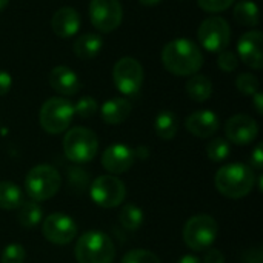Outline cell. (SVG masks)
<instances>
[{"instance_id": "14", "label": "cell", "mask_w": 263, "mask_h": 263, "mask_svg": "<svg viewBox=\"0 0 263 263\" xmlns=\"http://www.w3.org/2000/svg\"><path fill=\"white\" fill-rule=\"evenodd\" d=\"M262 42L263 37L260 31H250L245 32L237 43L240 60L253 69H260L263 66Z\"/></svg>"}, {"instance_id": "5", "label": "cell", "mask_w": 263, "mask_h": 263, "mask_svg": "<svg viewBox=\"0 0 263 263\" xmlns=\"http://www.w3.org/2000/svg\"><path fill=\"white\" fill-rule=\"evenodd\" d=\"M65 156L74 163H86L92 160L99 151L97 136L83 126L71 128L63 139Z\"/></svg>"}, {"instance_id": "36", "label": "cell", "mask_w": 263, "mask_h": 263, "mask_svg": "<svg viewBox=\"0 0 263 263\" xmlns=\"http://www.w3.org/2000/svg\"><path fill=\"white\" fill-rule=\"evenodd\" d=\"M12 85V79L6 71H0V96H5Z\"/></svg>"}, {"instance_id": "30", "label": "cell", "mask_w": 263, "mask_h": 263, "mask_svg": "<svg viewBox=\"0 0 263 263\" xmlns=\"http://www.w3.org/2000/svg\"><path fill=\"white\" fill-rule=\"evenodd\" d=\"M26 259V251L22 245L18 243H11L8 245L3 253H2V257L0 260L2 263H23Z\"/></svg>"}, {"instance_id": "3", "label": "cell", "mask_w": 263, "mask_h": 263, "mask_svg": "<svg viewBox=\"0 0 263 263\" xmlns=\"http://www.w3.org/2000/svg\"><path fill=\"white\" fill-rule=\"evenodd\" d=\"M116 247L109 236L100 231H88L80 236L76 245V259L79 263H112Z\"/></svg>"}, {"instance_id": "26", "label": "cell", "mask_w": 263, "mask_h": 263, "mask_svg": "<svg viewBox=\"0 0 263 263\" xmlns=\"http://www.w3.org/2000/svg\"><path fill=\"white\" fill-rule=\"evenodd\" d=\"M119 220L123 228L129 231H136L143 223V211L136 205H125L119 214Z\"/></svg>"}, {"instance_id": "10", "label": "cell", "mask_w": 263, "mask_h": 263, "mask_svg": "<svg viewBox=\"0 0 263 263\" xmlns=\"http://www.w3.org/2000/svg\"><path fill=\"white\" fill-rule=\"evenodd\" d=\"M91 199L102 208L119 206L126 197V188L120 179L116 176H100L97 177L89 190Z\"/></svg>"}, {"instance_id": "8", "label": "cell", "mask_w": 263, "mask_h": 263, "mask_svg": "<svg viewBox=\"0 0 263 263\" xmlns=\"http://www.w3.org/2000/svg\"><path fill=\"white\" fill-rule=\"evenodd\" d=\"M116 88L125 96L139 92L143 83V66L134 57H122L112 69Z\"/></svg>"}, {"instance_id": "31", "label": "cell", "mask_w": 263, "mask_h": 263, "mask_svg": "<svg viewBox=\"0 0 263 263\" xmlns=\"http://www.w3.org/2000/svg\"><path fill=\"white\" fill-rule=\"evenodd\" d=\"M99 109V105L96 102V99L92 97H82L76 105H74V114H77L82 119H88L92 117Z\"/></svg>"}, {"instance_id": "22", "label": "cell", "mask_w": 263, "mask_h": 263, "mask_svg": "<svg viewBox=\"0 0 263 263\" xmlns=\"http://www.w3.org/2000/svg\"><path fill=\"white\" fill-rule=\"evenodd\" d=\"M154 129L156 134L162 140H171L176 137L179 131V119L173 111H162L157 114L154 120Z\"/></svg>"}, {"instance_id": "28", "label": "cell", "mask_w": 263, "mask_h": 263, "mask_svg": "<svg viewBox=\"0 0 263 263\" xmlns=\"http://www.w3.org/2000/svg\"><path fill=\"white\" fill-rule=\"evenodd\" d=\"M236 86L237 89L245 94V96H254L256 92H259L260 83L257 80V77L251 72H243L237 77L236 80Z\"/></svg>"}, {"instance_id": "20", "label": "cell", "mask_w": 263, "mask_h": 263, "mask_svg": "<svg viewBox=\"0 0 263 263\" xmlns=\"http://www.w3.org/2000/svg\"><path fill=\"white\" fill-rule=\"evenodd\" d=\"M103 46V40L99 34H83L74 42V54L82 60L94 59Z\"/></svg>"}, {"instance_id": "17", "label": "cell", "mask_w": 263, "mask_h": 263, "mask_svg": "<svg viewBox=\"0 0 263 263\" xmlns=\"http://www.w3.org/2000/svg\"><path fill=\"white\" fill-rule=\"evenodd\" d=\"M51 28L55 35L60 39H68L77 34L80 28V15L79 12L71 6H63L52 15Z\"/></svg>"}, {"instance_id": "25", "label": "cell", "mask_w": 263, "mask_h": 263, "mask_svg": "<svg viewBox=\"0 0 263 263\" xmlns=\"http://www.w3.org/2000/svg\"><path fill=\"white\" fill-rule=\"evenodd\" d=\"M234 18L245 26L259 25V8L251 0H240L234 8Z\"/></svg>"}, {"instance_id": "19", "label": "cell", "mask_w": 263, "mask_h": 263, "mask_svg": "<svg viewBox=\"0 0 263 263\" xmlns=\"http://www.w3.org/2000/svg\"><path fill=\"white\" fill-rule=\"evenodd\" d=\"M131 103L123 99V97H116V99H109L103 103L100 114L103 122H106L108 125H119L123 123L129 114H131Z\"/></svg>"}, {"instance_id": "32", "label": "cell", "mask_w": 263, "mask_h": 263, "mask_svg": "<svg viewBox=\"0 0 263 263\" xmlns=\"http://www.w3.org/2000/svg\"><path fill=\"white\" fill-rule=\"evenodd\" d=\"M217 63H219V68L225 72H233L236 71L237 65H239V57L231 52V51H222L219 54V59H217Z\"/></svg>"}, {"instance_id": "38", "label": "cell", "mask_w": 263, "mask_h": 263, "mask_svg": "<svg viewBox=\"0 0 263 263\" xmlns=\"http://www.w3.org/2000/svg\"><path fill=\"white\" fill-rule=\"evenodd\" d=\"M253 100H254V106H256V111L259 114H263V96L262 92H256L253 96Z\"/></svg>"}, {"instance_id": "35", "label": "cell", "mask_w": 263, "mask_h": 263, "mask_svg": "<svg viewBox=\"0 0 263 263\" xmlns=\"http://www.w3.org/2000/svg\"><path fill=\"white\" fill-rule=\"evenodd\" d=\"M243 263H262V251L260 250H248L242 256Z\"/></svg>"}, {"instance_id": "27", "label": "cell", "mask_w": 263, "mask_h": 263, "mask_svg": "<svg viewBox=\"0 0 263 263\" xmlns=\"http://www.w3.org/2000/svg\"><path fill=\"white\" fill-rule=\"evenodd\" d=\"M206 154L213 162H223L230 156V143L222 137H216L208 143Z\"/></svg>"}, {"instance_id": "37", "label": "cell", "mask_w": 263, "mask_h": 263, "mask_svg": "<svg viewBox=\"0 0 263 263\" xmlns=\"http://www.w3.org/2000/svg\"><path fill=\"white\" fill-rule=\"evenodd\" d=\"M251 163H253V166H254V168H257V170H262L263 168L262 145H257V146H256V149L253 151V154H251Z\"/></svg>"}, {"instance_id": "12", "label": "cell", "mask_w": 263, "mask_h": 263, "mask_svg": "<svg viewBox=\"0 0 263 263\" xmlns=\"http://www.w3.org/2000/svg\"><path fill=\"white\" fill-rule=\"evenodd\" d=\"M42 233L48 242L54 245H66L76 239L77 225L69 216L63 213H54L43 220Z\"/></svg>"}, {"instance_id": "11", "label": "cell", "mask_w": 263, "mask_h": 263, "mask_svg": "<svg viewBox=\"0 0 263 263\" xmlns=\"http://www.w3.org/2000/svg\"><path fill=\"white\" fill-rule=\"evenodd\" d=\"M89 18L100 32L117 29L123 18V8L119 0H91Z\"/></svg>"}, {"instance_id": "13", "label": "cell", "mask_w": 263, "mask_h": 263, "mask_svg": "<svg viewBox=\"0 0 263 263\" xmlns=\"http://www.w3.org/2000/svg\"><path fill=\"white\" fill-rule=\"evenodd\" d=\"M225 134L227 139L236 145H248L256 140L259 134V125L247 114H236L227 122Z\"/></svg>"}, {"instance_id": "6", "label": "cell", "mask_w": 263, "mask_h": 263, "mask_svg": "<svg viewBox=\"0 0 263 263\" xmlns=\"http://www.w3.org/2000/svg\"><path fill=\"white\" fill-rule=\"evenodd\" d=\"M74 117V105L63 97L48 99L39 114L40 126L49 134H60L66 131Z\"/></svg>"}, {"instance_id": "4", "label": "cell", "mask_w": 263, "mask_h": 263, "mask_svg": "<svg viewBox=\"0 0 263 263\" xmlns=\"http://www.w3.org/2000/svg\"><path fill=\"white\" fill-rule=\"evenodd\" d=\"M62 185V177L59 171L51 165H37L34 166L25 180V190L31 200L45 202L57 194Z\"/></svg>"}, {"instance_id": "2", "label": "cell", "mask_w": 263, "mask_h": 263, "mask_svg": "<svg viewBox=\"0 0 263 263\" xmlns=\"http://www.w3.org/2000/svg\"><path fill=\"white\" fill-rule=\"evenodd\" d=\"M256 176L245 163H230L222 166L214 177L217 191L228 199H242L254 188Z\"/></svg>"}, {"instance_id": "21", "label": "cell", "mask_w": 263, "mask_h": 263, "mask_svg": "<svg viewBox=\"0 0 263 263\" xmlns=\"http://www.w3.org/2000/svg\"><path fill=\"white\" fill-rule=\"evenodd\" d=\"M186 92L194 102H206L213 94V83L203 74H194L186 82Z\"/></svg>"}, {"instance_id": "40", "label": "cell", "mask_w": 263, "mask_h": 263, "mask_svg": "<svg viewBox=\"0 0 263 263\" xmlns=\"http://www.w3.org/2000/svg\"><path fill=\"white\" fill-rule=\"evenodd\" d=\"M142 5H145V6H154V5H157V3H160L162 0H139Z\"/></svg>"}, {"instance_id": "29", "label": "cell", "mask_w": 263, "mask_h": 263, "mask_svg": "<svg viewBox=\"0 0 263 263\" xmlns=\"http://www.w3.org/2000/svg\"><path fill=\"white\" fill-rule=\"evenodd\" d=\"M122 263H160V260L148 250H133L123 256Z\"/></svg>"}, {"instance_id": "39", "label": "cell", "mask_w": 263, "mask_h": 263, "mask_svg": "<svg viewBox=\"0 0 263 263\" xmlns=\"http://www.w3.org/2000/svg\"><path fill=\"white\" fill-rule=\"evenodd\" d=\"M179 263H202V260L196 256H185L179 260Z\"/></svg>"}, {"instance_id": "33", "label": "cell", "mask_w": 263, "mask_h": 263, "mask_svg": "<svg viewBox=\"0 0 263 263\" xmlns=\"http://www.w3.org/2000/svg\"><path fill=\"white\" fill-rule=\"evenodd\" d=\"M197 3L206 12H222L230 8L234 0H197Z\"/></svg>"}, {"instance_id": "16", "label": "cell", "mask_w": 263, "mask_h": 263, "mask_svg": "<svg viewBox=\"0 0 263 263\" xmlns=\"http://www.w3.org/2000/svg\"><path fill=\"white\" fill-rule=\"evenodd\" d=\"M185 126L193 136L200 137V139H208L214 136V133H217L220 122L216 112L203 109V111H196L190 114L186 117Z\"/></svg>"}, {"instance_id": "9", "label": "cell", "mask_w": 263, "mask_h": 263, "mask_svg": "<svg viewBox=\"0 0 263 263\" xmlns=\"http://www.w3.org/2000/svg\"><path fill=\"white\" fill-rule=\"evenodd\" d=\"M202 46L210 52H222L231 40V28L222 17H211L200 23L197 31Z\"/></svg>"}, {"instance_id": "18", "label": "cell", "mask_w": 263, "mask_h": 263, "mask_svg": "<svg viewBox=\"0 0 263 263\" xmlns=\"http://www.w3.org/2000/svg\"><path fill=\"white\" fill-rule=\"evenodd\" d=\"M49 85L62 96H74L80 88V80L71 68L60 65L49 72Z\"/></svg>"}, {"instance_id": "7", "label": "cell", "mask_w": 263, "mask_h": 263, "mask_svg": "<svg viewBox=\"0 0 263 263\" xmlns=\"http://www.w3.org/2000/svg\"><path fill=\"white\" fill-rule=\"evenodd\" d=\"M217 237V222L208 214H197L191 217L183 228V240L193 251H203L210 248Z\"/></svg>"}, {"instance_id": "23", "label": "cell", "mask_w": 263, "mask_h": 263, "mask_svg": "<svg viewBox=\"0 0 263 263\" xmlns=\"http://www.w3.org/2000/svg\"><path fill=\"white\" fill-rule=\"evenodd\" d=\"M43 217V210L39 205V202L34 200H28L18 206V214H17V222L23 227V228H35Z\"/></svg>"}, {"instance_id": "24", "label": "cell", "mask_w": 263, "mask_h": 263, "mask_svg": "<svg viewBox=\"0 0 263 263\" xmlns=\"http://www.w3.org/2000/svg\"><path fill=\"white\" fill-rule=\"evenodd\" d=\"M23 203L22 190L12 182H0V208L6 211L17 210Z\"/></svg>"}, {"instance_id": "15", "label": "cell", "mask_w": 263, "mask_h": 263, "mask_svg": "<svg viewBox=\"0 0 263 263\" xmlns=\"http://www.w3.org/2000/svg\"><path fill=\"white\" fill-rule=\"evenodd\" d=\"M134 160H136L134 151L129 146L122 145V143L111 145L109 148L105 149L102 156V165L111 174L126 173L134 165Z\"/></svg>"}, {"instance_id": "41", "label": "cell", "mask_w": 263, "mask_h": 263, "mask_svg": "<svg viewBox=\"0 0 263 263\" xmlns=\"http://www.w3.org/2000/svg\"><path fill=\"white\" fill-rule=\"evenodd\" d=\"M8 2H9V0H0V11H3V9L8 6Z\"/></svg>"}, {"instance_id": "1", "label": "cell", "mask_w": 263, "mask_h": 263, "mask_svg": "<svg viewBox=\"0 0 263 263\" xmlns=\"http://www.w3.org/2000/svg\"><path fill=\"white\" fill-rule=\"evenodd\" d=\"M162 63L174 76H194L203 65V55L194 42L176 39L162 49Z\"/></svg>"}, {"instance_id": "34", "label": "cell", "mask_w": 263, "mask_h": 263, "mask_svg": "<svg viewBox=\"0 0 263 263\" xmlns=\"http://www.w3.org/2000/svg\"><path fill=\"white\" fill-rule=\"evenodd\" d=\"M203 263H225V256L220 250L211 248L206 251V254L203 257Z\"/></svg>"}]
</instances>
